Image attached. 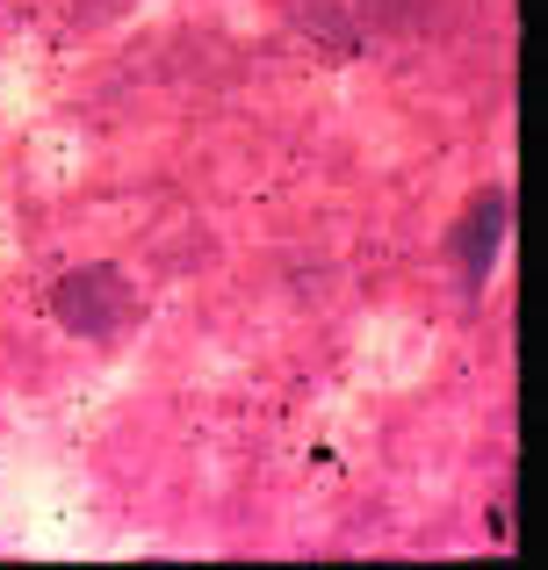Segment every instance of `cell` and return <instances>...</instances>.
Returning a JSON list of instances; mask_svg holds the SVG:
<instances>
[{
  "label": "cell",
  "mask_w": 548,
  "mask_h": 570,
  "mask_svg": "<svg viewBox=\"0 0 548 570\" xmlns=\"http://www.w3.org/2000/svg\"><path fill=\"white\" fill-rule=\"evenodd\" d=\"M498 232H506V195H484V203L469 209V224H462V267H469V275H484V267H491Z\"/></svg>",
  "instance_id": "7a4b0ae2"
},
{
  "label": "cell",
  "mask_w": 548,
  "mask_h": 570,
  "mask_svg": "<svg viewBox=\"0 0 548 570\" xmlns=\"http://www.w3.org/2000/svg\"><path fill=\"white\" fill-rule=\"evenodd\" d=\"M123 282L109 275V267H87V275H72L66 289H58V318L80 325V333H116L123 325Z\"/></svg>",
  "instance_id": "6da1fadb"
}]
</instances>
